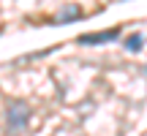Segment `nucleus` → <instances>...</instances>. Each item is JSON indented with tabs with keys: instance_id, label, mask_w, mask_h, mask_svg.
I'll return each mask as SVG.
<instances>
[{
	"instance_id": "f257e3e1",
	"label": "nucleus",
	"mask_w": 147,
	"mask_h": 136,
	"mask_svg": "<svg viewBox=\"0 0 147 136\" xmlns=\"http://www.w3.org/2000/svg\"><path fill=\"white\" fill-rule=\"evenodd\" d=\"M27 120H30V106L22 104V101H8V106H5V131H8V136H19L27 128Z\"/></svg>"
},
{
	"instance_id": "f03ea898",
	"label": "nucleus",
	"mask_w": 147,
	"mask_h": 136,
	"mask_svg": "<svg viewBox=\"0 0 147 136\" xmlns=\"http://www.w3.org/2000/svg\"><path fill=\"white\" fill-rule=\"evenodd\" d=\"M120 36V30H101V33H84V36H79V44H87V46H93V44H106V41H115V38Z\"/></svg>"
},
{
	"instance_id": "7ed1b4c3",
	"label": "nucleus",
	"mask_w": 147,
	"mask_h": 136,
	"mask_svg": "<svg viewBox=\"0 0 147 136\" xmlns=\"http://www.w3.org/2000/svg\"><path fill=\"white\" fill-rule=\"evenodd\" d=\"M142 44H144L142 33H134V36H128V41H125V49H128V52H139V49H142Z\"/></svg>"
},
{
	"instance_id": "20e7f679",
	"label": "nucleus",
	"mask_w": 147,
	"mask_h": 136,
	"mask_svg": "<svg viewBox=\"0 0 147 136\" xmlns=\"http://www.w3.org/2000/svg\"><path fill=\"white\" fill-rule=\"evenodd\" d=\"M76 16H79V8H76V5H71V8H63L57 14V22L60 19H76Z\"/></svg>"
}]
</instances>
